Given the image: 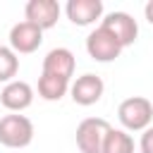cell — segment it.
I'll return each mask as SVG.
<instances>
[{"label": "cell", "instance_id": "obj_11", "mask_svg": "<svg viewBox=\"0 0 153 153\" xmlns=\"http://www.w3.org/2000/svg\"><path fill=\"white\" fill-rule=\"evenodd\" d=\"M74 67H76V60H74V53L69 48H53L43 57V74H53V76H60V79H72Z\"/></svg>", "mask_w": 153, "mask_h": 153}, {"label": "cell", "instance_id": "obj_8", "mask_svg": "<svg viewBox=\"0 0 153 153\" xmlns=\"http://www.w3.org/2000/svg\"><path fill=\"white\" fill-rule=\"evenodd\" d=\"M103 91H105V84H103V79L96 76V74H81V76H76V81H72V86H69L72 100H74L76 105H84V108L98 103V100L103 98Z\"/></svg>", "mask_w": 153, "mask_h": 153}, {"label": "cell", "instance_id": "obj_3", "mask_svg": "<svg viewBox=\"0 0 153 153\" xmlns=\"http://www.w3.org/2000/svg\"><path fill=\"white\" fill-rule=\"evenodd\" d=\"M112 127L103 117H86L76 127V148L81 153H103L105 136Z\"/></svg>", "mask_w": 153, "mask_h": 153}, {"label": "cell", "instance_id": "obj_16", "mask_svg": "<svg viewBox=\"0 0 153 153\" xmlns=\"http://www.w3.org/2000/svg\"><path fill=\"white\" fill-rule=\"evenodd\" d=\"M143 14H146V19L153 24V0H148V2H146V7H143Z\"/></svg>", "mask_w": 153, "mask_h": 153}, {"label": "cell", "instance_id": "obj_1", "mask_svg": "<svg viewBox=\"0 0 153 153\" xmlns=\"http://www.w3.org/2000/svg\"><path fill=\"white\" fill-rule=\"evenodd\" d=\"M117 117L124 131H146L153 122V103L143 96H129L120 103Z\"/></svg>", "mask_w": 153, "mask_h": 153}, {"label": "cell", "instance_id": "obj_14", "mask_svg": "<svg viewBox=\"0 0 153 153\" xmlns=\"http://www.w3.org/2000/svg\"><path fill=\"white\" fill-rule=\"evenodd\" d=\"M19 72V57L10 45H0V84L14 81Z\"/></svg>", "mask_w": 153, "mask_h": 153}, {"label": "cell", "instance_id": "obj_4", "mask_svg": "<svg viewBox=\"0 0 153 153\" xmlns=\"http://www.w3.org/2000/svg\"><path fill=\"white\" fill-rule=\"evenodd\" d=\"M122 50H124L122 43H120L105 26H98V29H93V31L86 36V53H88V57L96 60V62H112V60L120 57Z\"/></svg>", "mask_w": 153, "mask_h": 153}, {"label": "cell", "instance_id": "obj_5", "mask_svg": "<svg viewBox=\"0 0 153 153\" xmlns=\"http://www.w3.org/2000/svg\"><path fill=\"white\" fill-rule=\"evenodd\" d=\"M43 43V31L38 26H33L31 22H17L10 29V48L17 55H29L33 50H38Z\"/></svg>", "mask_w": 153, "mask_h": 153}, {"label": "cell", "instance_id": "obj_7", "mask_svg": "<svg viewBox=\"0 0 153 153\" xmlns=\"http://www.w3.org/2000/svg\"><path fill=\"white\" fill-rule=\"evenodd\" d=\"M100 26H105V29L122 43V48L131 45V43L136 41V36H139V24H136V19H134L131 14H127V12H110V14H105V17L100 19Z\"/></svg>", "mask_w": 153, "mask_h": 153}, {"label": "cell", "instance_id": "obj_6", "mask_svg": "<svg viewBox=\"0 0 153 153\" xmlns=\"http://www.w3.org/2000/svg\"><path fill=\"white\" fill-rule=\"evenodd\" d=\"M60 2L57 0H29L26 7H24V17L26 22H31L33 26H38L41 31L45 29H53L60 19Z\"/></svg>", "mask_w": 153, "mask_h": 153}, {"label": "cell", "instance_id": "obj_9", "mask_svg": "<svg viewBox=\"0 0 153 153\" xmlns=\"http://www.w3.org/2000/svg\"><path fill=\"white\" fill-rule=\"evenodd\" d=\"M65 12L74 26H91L103 17V2L100 0H69L65 5Z\"/></svg>", "mask_w": 153, "mask_h": 153}, {"label": "cell", "instance_id": "obj_13", "mask_svg": "<svg viewBox=\"0 0 153 153\" xmlns=\"http://www.w3.org/2000/svg\"><path fill=\"white\" fill-rule=\"evenodd\" d=\"M103 153H134V139L124 129H110L103 143Z\"/></svg>", "mask_w": 153, "mask_h": 153}, {"label": "cell", "instance_id": "obj_15", "mask_svg": "<svg viewBox=\"0 0 153 153\" xmlns=\"http://www.w3.org/2000/svg\"><path fill=\"white\" fill-rule=\"evenodd\" d=\"M139 151H141V153H153V127H148L146 131H141Z\"/></svg>", "mask_w": 153, "mask_h": 153}, {"label": "cell", "instance_id": "obj_2", "mask_svg": "<svg viewBox=\"0 0 153 153\" xmlns=\"http://www.w3.org/2000/svg\"><path fill=\"white\" fill-rule=\"evenodd\" d=\"M33 141V122L26 115L12 112L0 120V143L7 148H26Z\"/></svg>", "mask_w": 153, "mask_h": 153}, {"label": "cell", "instance_id": "obj_10", "mask_svg": "<svg viewBox=\"0 0 153 153\" xmlns=\"http://www.w3.org/2000/svg\"><path fill=\"white\" fill-rule=\"evenodd\" d=\"M0 103L10 112H22V110H26L33 103V88L26 81L14 79V81L5 84V88L0 91Z\"/></svg>", "mask_w": 153, "mask_h": 153}, {"label": "cell", "instance_id": "obj_12", "mask_svg": "<svg viewBox=\"0 0 153 153\" xmlns=\"http://www.w3.org/2000/svg\"><path fill=\"white\" fill-rule=\"evenodd\" d=\"M69 79H60V76H53V74H43L38 76V96L43 100H60L67 91H69Z\"/></svg>", "mask_w": 153, "mask_h": 153}]
</instances>
